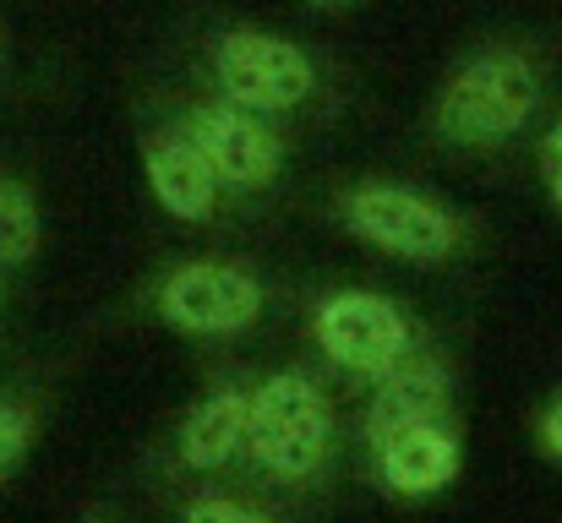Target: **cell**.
Returning a JSON list of instances; mask_svg holds the SVG:
<instances>
[{
    "label": "cell",
    "mask_w": 562,
    "mask_h": 523,
    "mask_svg": "<svg viewBox=\"0 0 562 523\" xmlns=\"http://www.w3.org/2000/svg\"><path fill=\"white\" fill-rule=\"evenodd\" d=\"M334 442V409L328 393L301 376V371H279L251 393L246 409V453L262 475L273 480H312L328 458Z\"/></svg>",
    "instance_id": "cell-2"
},
{
    "label": "cell",
    "mask_w": 562,
    "mask_h": 523,
    "mask_svg": "<svg viewBox=\"0 0 562 523\" xmlns=\"http://www.w3.org/2000/svg\"><path fill=\"white\" fill-rule=\"evenodd\" d=\"M339 213L356 240H367L372 251L398 257V262H448L464 246V218L409 185H382V180L356 185L339 202Z\"/></svg>",
    "instance_id": "cell-3"
},
{
    "label": "cell",
    "mask_w": 562,
    "mask_h": 523,
    "mask_svg": "<svg viewBox=\"0 0 562 523\" xmlns=\"http://www.w3.org/2000/svg\"><path fill=\"white\" fill-rule=\"evenodd\" d=\"M187 137L213 164L218 185L229 191H268L284 170V143L268 126V115L240 110V104H196L187 115Z\"/></svg>",
    "instance_id": "cell-7"
},
{
    "label": "cell",
    "mask_w": 562,
    "mask_h": 523,
    "mask_svg": "<svg viewBox=\"0 0 562 523\" xmlns=\"http://www.w3.org/2000/svg\"><path fill=\"white\" fill-rule=\"evenodd\" d=\"M312 5H350V0H312Z\"/></svg>",
    "instance_id": "cell-17"
},
{
    "label": "cell",
    "mask_w": 562,
    "mask_h": 523,
    "mask_svg": "<svg viewBox=\"0 0 562 523\" xmlns=\"http://www.w3.org/2000/svg\"><path fill=\"white\" fill-rule=\"evenodd\" d=\"M148 191H154V202L170 213V218H207L213 207H218V174L213 164L202 159V148L191 143L187 132H170V137H154L148 143Z\"/></svg>",
    "instance_id": "cell-10"
},
{
    "label": "cell",
    "mask_w": 562,
    "mask_h": 523,
    "mask_svg": "<svg viewBox=\"0 0 562 523\" xmlns=\"http://www.w3.org/2000/svg\"><path fill=\"white\" fill-rule=\"evenodd\" d=\"M181 523H273V519L246 508V502H229V497H196L181 513Z\"/></svg>",
    "instance_id": "cell-14"
},
{
    "label": "cell",
    "mask_w": 562,
    "mask_h": 523,
    "mask_svg": "<svg viewBox=\"0 0 562 523\" xmlns=\"http://www.w3.org/2000/svg\"><path fill=\"white\" fill-rule=\"evenodd\" d=\"M448 393H453V382H448V365L437 360V354H404V360H393L382 376H376L372 398H367V442H382V436H393V431H404V425H420V420H442L448 414Z\"/></svg>",
    "instance_id": "cell-9"
},
{
    "label": "cell",
    "mask_w": 562,
    "mask_h": 523,
    "mask_svg": "<svg viewBox=\"0 0 562 523\" xmlns=\"http://www.w3.org/2000/svg\"><path fill=\"white\" fill-rule=\"evenodd\" d=\"M541 180H547V196H552V207H558V218H562V121L541 143Z\"/></svg>",
    "instance_id": "cell-15"
},
{
    "label": "cell",
    "mask_w": 562,
    "mask_h": 523,
    "mask_svg": "<svg viewBox=\"0 0 562 523\" xmlns=\"http://www.w3.org/2000/svg\"><path fill=\"white\" fill-rule=\"evenodd\" d=\"M44 240L38 202L22 180H0V268H22Z\"/></svg>",
    "instance_id": "cell-12"
},
{
    "label": "cell",
    "mask_w": 562,
    "mask_h": 523,
    "mask_svg": "<svg viewBox=\"0 0 562 523\" xmlns=\"http://www.w3.org/2000/svg\"><path fill=\"white\" fill-rule=\"evenodd\" d=\"M213 82L229 104L257 115H284L317 93V60L268 27H229L213 44Z\"/></svg>",
    "instance_id": "cell-4"
},
{
    "label": "cell",
    "mask_w": 562,
    "mask_h": 523,
    "mask_svg": "<svg viewBox=\"0 0 562 523\" xmlns=\"http://www.w3.org/2000/svg\"><path fill=\"white\" fill-rule=\"evenodd\" d=\"M159 317L181 333L229 339L262 317V284L235 262H187L159 289Z\"/></svg>",
    "instance_id": "cell-6"
},
{
    "label": "cell",
    "mask_w": 562,
    "mask_h": 523,
    "mask_svg": "<svg viewBox=\"0 0 562 523\" xmlns=\"http://www.w3.org/2000/svg\"><path fill=\"white\" fill-rule=\"evenodd\" d=\"M376 453V475L393 497L404 502H426L437 491H448L459 480V436L442 425V420H420V425H404L393 436H382L372 447Z\"/></svg>",
    "instance_id": "cell-8"
},
{
    "label": "cell",
    "mask_w": 562,
    "mask_h": 523,
    "mask_svg": "<svg viewBox=\"0 0 562 523\" xmlns=\"http://www.w3.org/2000/svg\"><path fill=\"white\" fill-rule=\"evenodd\" d=\"M27 442H33V414L22 403H0V475H11L22 464Z\"/></svg>",
    "instance_id": "cell-13"
},
{
    "label": "cell",
    "mask_w": 562,
    "mask_h": 523,
    "mask_svg": "<svg viewBox=\"0 0 562 523\" xmlns=\"http://www.w3.org/2000/svg\"><path fill=\"white\" fill-rule=\"evenodd\" d=\"M536 436H541V453L562 464V393L552 398V409L541 414V431H536Z\"/></svg>",
    "instance_id": "cell-16"
},
{
    "label": "cell",
    "mask_w": 562,
    "mask_h": 523,
    "mask_svg": "<svg viewBox=\"0 0 562 523\" xmlns=\"http://www.w3.org/2000/svg\"><path fill=\"white\" fill-rule=\"evenodd\" d=\"M246 409H251V393H240V387H213L207 398H196L181 420V436H176L181 464L196 475L224 469L246 447Z\"/></svg>",
    "instance_id": "cell-11"
},
{
    "label": "cell",
    "mask_w": 562,
    "mask_h": 523,
    "mask_svg": "<svg viewBox=\"0 0 562 523\" xmlns=\"http://www.w3.org/2000/svg\"><path fill=\"white\" fill-rule=\"evenodd\" d=\"M541 88H547L541 60L530 49L492 44L453 66V77L442 82V93L431 104V126L453 148H503L508 137H519L536 121Z\"/></svg>",
    "instance_id": "cell-1"
},
{
    "label": "cell",
    "mask_w": 562,
    "mask_h": 523,
    "mask_svg": "<svg viewBox=\"0 0 562 523\" xmlns=\"http://www.w3.org/2000/svg\"><path fill=\"white\" fill-rule=\"evenodd\" d=\"M312 339L339 371L367 376V382H376L393 360H404L409 344H415L409 317L387 295H372V289H339V295L317 300Z\"/></svg>",
    "instance_id": "cell-5"
}]
</instances>
